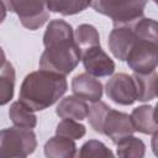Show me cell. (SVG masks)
<instances>
[{"label":"cell","mask_w":158,"mask_h":158,"mask_svg":"<svg viewBox=\"0 0 158 158\" xmlns=\"http://www.w3.org/2000/svg\"><path fill=\"white\" fill-rule=\"evenodd\" d=\"M109 48L135 73L153 72L158 65V21L141 17L116 25L109 36Z\"/></svg>","instance_id":"cell-1"},{"label":"cell","mask_w":158,"mask_h":158,"mask_svg":"<svg viewBox=\"0 0 158 158\" xmlns=\"http://www.w3.org/2000/svg\"><path fill=\"white\" fill-rule=\"evenodd\" d=\"M43 44L46 49L40 58L41 69L67 75L81 59L72 26L63 20H52L48 23Z\"/></svg>","instance_id":"cell-2"},{"label":"cell","mask_w":158,"mask_h":158,"mask_svg":"<svg viewBox=\"0 0 158 158\" xmlns=\"http://www.w3.org/2000/svg\"><path fill=\"white\" fill-rule=\"evenodd\" d=\"M65 91L67 80L63 74L41 69L25 77L20 89V101L31 110L40 111L57 102Z\"/></svg>","instance_id":"cell-3"},{"label":"cell","mask_w":158,"mask_h":158,"mask_svg":"<svg viewBox=\"0 0 158 158\" xmlns=\"http://www.w3.org/2000/svg\"><path fill=\"white\" fill-rule=\"evenodd\" d=\"M91 7L112 20L116 25H123L141 19L147 0H91Z\"/></svg>","instance_id":"cell-4"},{"label":"cell","mask_w":158,"mask_h":158,"mask_svg":"<svg viewBox=\"0 0 158 158\" xmlns=\"http://www.w3.org/2000/svg\"><path fill=\"white\" fill-rule=\"evenodd\" d=\"M37 146L36 135L31 128L11 127L1 131L0 135V157L22 158L33 153Z\"/></svg>","instance_id":"cell-5"},{"label":"cell","mask_w":158,"mask_h":158,"mask_svg":"<svg viewBox=\"0 0 158 158\" xmlns=\"http://www.w3.org/2000/svg\"><path fill=\"white\" fill-rule=\"evenodd\" d=\"M2 9L19 16L22 26L37 30L49 17L44 0H1Z\"/></svg>","instance_id":"cell-6"},{"label":"cell","mask_w":158,"mask_h":158,"mask_svg":"<svg viewBox=\"0 0 158 158\" xmlns=\"http://www.w3.org/2000/svg\"><path fill=\"white\" fill-rule=\"evenodd\" d=\"M106 95L120 105H131L137 100V88L132 75L118 73L106 83Z\"/></svg>","instance_id":"cell-7"},{"label":"cell","mask_w":158,"mask_h":158,"mask_svg":"<svg viewBox=\"0 0 158 158\" xmlns=\"http://www.w3.org/2000/svg\"><path fill=\"white\" fill-rule=\"evenodd\" d=\"M135 131L131 116L112 109L109 110L104 121L102 135H106L115 144H117L122 138L132 135Z\"/></svg>","instance_id":"cell-8"},{"label":"cell","mask_w":158,"mask_h":158,"mask_svg":"<svg viewBox=\"0 0 158 158\" xmlns=\"http://www.w3.org/2000/svg\"><path fill=\"white\" fill-rule=\"evenodd\" d=\"M81 60L86 73L94 77H107L115 70L114 60L102 51L100 46L88 48L81 53Z\"/></svg>","instance_id":"cell-9"},{"label":"cell","mask_w":158,"mask_h":158,"mask_svg":"<svg viewBox=\"0 0 158 158\" xmlns=\"http://www.w3.org/2000/svg\"><path fill=\"white\" fill-rule=\"evenodd\" d=\"M72 90L75 96L90 102L99 101L102 95V85L100 80L89 73L75 75L72 80Z\"/></svg>","instance_id":"cell-10"},{"label":"cell","mask_w":158,"mask_h":158,"mask_svg":"<svg viewBox=\"0 0 158 158\" xmlns=\"http://www.w3.org/2000/svg\"><path fill=\"white\" fill-rule=\"evenodd\" d=\"M56 112L60 118H72L80 121L88 117L89 106L85 100L78 96H67L59 102Z\"/></svg>","instance_id":"cell-11"},{"label":"cell","mask_w":158,"mask_h":158,"mask_svg":"<svg viewBox=\"0 0 158 158\" xmlns=\"http://www.w3.org/2000/svg\"><path fill=\"white\" fill-rule=\"evenodd\" d=\"M132 77L137 88V100L149 101L158 96V74L154 70L144 74L135 73Z\"/></svg>","instance_id":"cell-12"},{"label":"cell","mask_w":158,"mask_h":158,"mask_svg":"<svg viewBox=\"0 0 158 158\" xmlns=\"http://www.w3.org/2000/svg\"><path fill=\"white\" fill-rule=\"evenodd\" d=\"M77 146L74 139L58 136L49 138L44 144V154L48 158H72L75 156Z\"/></svg>","instance_id":"cell-13"},{"label":"cell","mask_w":158,"mask_h":158,"mask_svg":"<svg viewBox=\"0 0 158 158\" xmlns=\"http://www.w3.org/2000/svg\"><path fill=\"white\" fill-rule=\"evenodd\" d=\"M131 118H132L135 130L141 133L151 135L158 130V122L154 118L152 106L143 105V106L136 107L131 114Z\"/></svg>","instance_id":"cell-14"},{"label":"cell","mask_w":158,"mask_h":158,"mask_svg":"<svg viewBox=\"0 0 158 158\" xmlns=\"http://www.w3.org/2000/svg\"><path fill=\"white\" fill-rule=\"evenodd\" d=\"M15 85V70L10 62H7L2 53V63L0 70V104L5 105L12 99Z\"/></svg>","instance_id":"cell-15"},{"label":"cell","mask_w":158,"mask_h":158,"mask_svg":"<svg viewBox=\"0 0 158 158\" xmlns=\"http://www.w3.org/2000/svg\"><path fill=\"white\" fill-rule=\"evenodd\" d=\"M9 116L14 122V125L17 127L33 128L37 123V118L36 115L33 114V110H31L20 100L12 102L9 110Z\"/></svg>","instance_id":"cell-16"},{"label":"cell","mask_w":158,"mask_h":158,"mask_svg":"<svg viewBox=\"0 0 158 158\" xmlns=\"http://www.w3.org/2000/svg\"><path fill=\"white\" fill-rule=\"evenodd\" d=\"M44 4L49 11L68 16L85 10L91 0H44Z\"/></svg>","instance_id":"cell-17"},{"label":"cell","mask_w":158,"mask_h":158,"mask_svg":"<svg viewBox=\"0 0 158 158\" xmlns=\"http://www.w3.org/2000/svg\"><path fill=\"white\" fill-rule=\"evenodd\" d=\"M74 40L81 53L90 47L100 46V38L96 28L88 23H83L78 26L74 33Z\"/></svg>","instance_id":"cell-18"},{"label":"cell","mask_w":158,"mask_h":158,"mask_svg":"<svg viewBox=\"0 0 158 158\" xmlns=\"http://www.w3.org/2000/svg\"><path fill=\"white\" fill-rule=\"evenodd\" d=\"M117 156L123 158H141L144 156V143L130 135L117 143Z\"/></svg>","instance_id":"cell-19"},{"label":"cell","mask_w":158,"mask_h":158,"mask_svg":"<svg viewBox=\"0 0 158 158\" xmlns=\"http://www.w3.org/2000/svg\"><path fill=\"white\" fill-rule=\"evenodd\" d=\"M111 107H109L105 102L102 101H96L94 102L90 107H89V112H88V120L91 125V127L94 128L95 132L102 133V126H104V121L105 117L109 112Z\"/></svg>","instance_id":"cell-20"},{"label":"cell","mask_w":158,"mask_h":158,"mask_svg":"<svg viewBox=\"0 0 158 158\" xmlns=\"http://www.w3.org/2000/svg\"><path fill=\"white\" fill-rule=\"evenodd\" d=\"M56 135L63 136V137H67L70 139H78L85 135V127H84V125L78 123L77 120L62 118V121L57 126Z\"/></svg>","instance_id":"cell-21"},{"label":"cell","mask_w":158,"mask_h":158,"mask_svg":"<svg viewBox=\"0 0 158 158\" xmlns=\"http://www.w3.org/2000/svg\"><path fill=\"white\" fill-rule=\"evenodd\" d=\"M80 158H91V157H114V153L100 141L90 139L85 142L79 152Z\"/></svg>","instance_id":"cell-22"},{"label":"cell","mask_w":158,"mask_h":158,"mask_svg":"<svg viewBox=\"0 0 158 158\" xmlns=\"http://www.w3.org/2000/svg\"><path fill=\"white\" fill-rule=\"evenodd\" d=\"M151 144H152L153 153L158 157V130L153 133V137H152V142H151Z\"/></svg>","instance_id":"cell-23"},{"label":"cell","mask_w":158,"mask_h":158,"mask_svg":"<svg viewBox=\"0 0 158 158\" xmlns=\"http://www.w3.org/2000/svg\"><path fill=\"white\" fill-rule=\"evenodd\" d=\"M154 2H156V4H157V5H158V0H154Z\"/></svg>","instance_id":"cell-24"}]
</instances>
